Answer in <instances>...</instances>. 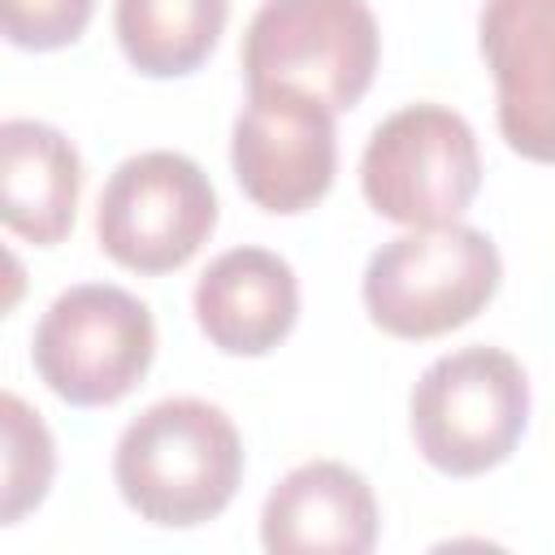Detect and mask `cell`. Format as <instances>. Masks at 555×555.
Segmentation results:
<instances>
[{
	"label": "cell",
	"mask_w": 555,
	"mask_h": 555,
	"mask_svg": "<svg viewBox=\"0 0 555 555\" xmlns=\"http://www.w3.org/2000/svg\"><path fill=\"white\" fill-rule=\"evenodd\" d=\"M299 317L295 269L269 247H230L195 282V321L225 356H269Z\"/></svg>",
	"instance_id": "cell-11"
},
{
	"label": "cell",
	"mask_w": 555,
	"mask_h": 555,
	"mask_svg": "<svg viewBox=\"0 0 555 555\" xmlns=\"http://www.w3.org/2000/svg\"><path fill=\"white\" fill-rule=\"evenodd\" d=\"M377 525L373 486L338 460H312L269 490L260 542L273 555H364L377 546Z\"/></svg>",
	"instance_id": "cell-10"
},
{
	"label": "cell",
	"mask_w": 555,
	"mask_h": 555,
	"mask_svg": "<svg viewBox=\"0 0 555 555\" xmlns=\"http://www.w3.org/2000/svg\"><path fill=\"white\" fill-rule=\"evenodd\" d=\"M503 260L477 225H425L382 243L364 264L369 321L390 338H438L468 325L499 291Z\"/></svg>",
	"instance_id": "cell-2"
},
{
	"label": "cell",
	"mask_w": 555,
	"mask_h": 555,
	"mask_svg": "<svg viewBox=\"0 0 555 555\" xmlns=\"http://www.w3.org/2000/svg\"><path fill=\"white\" fill-rule=\"evenodd\" d=\"M217 230V191L182 152L126 156L95 204V238L108 260L156 278L182 269Z\"/></svg>",
	"instance_id": "cell-7"
},
{
	"label": "cell",
	"mask_w": 555,
	"mask_h": 555,
	"mask_svg": "<svg viewBox=\"0 0 555 555\" xmlns=\"http://www.w3.org/2000/svg\"><path fill=\"white\" fill-rule=\"evenodd\" d=\"M477 43L494 78V117L507 147L555 165V0H486Z\"/></svg>",
	"instance_id": "cell-9"
},
{
	"label": "cell",
	"mask_w": 555,
	"mask_h": 555,
	"mask_svg": "<svg viewBox=\"0 0 555 555\" xmlns=\"http://www.w3.org/2000/svg\"><path fill=\"white\" fill-rule=\"evenodd\" d=\"M0 425H4V503H0V520L17 525L48 494L52 473H56V447H52V434L39 421V412L13 390L0 399Z\"/></svg>",
	"instance_id": "cell-14"
},
{
	"label": "cell",
	"mask_w": 555,
	"mask_h": 555,
	"mask_svg": "<svg viewBox=\"0 0 555 555\" xmlns=\"http://www.w3.org/2000/svg\"><path fill=\"white\" fill-rule=\"evenodd\" d=\"M113 481L139 520L191 529L230 507L243 481V438L208 399H160L121 429Z\"/></svg>",
	"instance_id": "cell-1"
},
{
	"label": "cell",
	"mask_w": 555,
	"mask_h": 555,
	"mask_svg": "<svg viewBox=\"0 0 555 555\" xmlns=\"http://www.w3.org/2000/svg\"><path fill=\"white\" fill-rule=\"evenodd\" d=\"M481 186L473 126L447 104H408L390 113L360 156V191L386 221L425 230L451 225Z\"/></svg>",
	"instance_id": "cell-6"
},
{
	"label": "cell",
	"mask_w": 555,
	"mask_h": 555,
	"mask_svg": "<svg viewBox=\"0 0 555 555\" xmlns=\"http://www.w3.org/2000/svg\"><path fill=\"white\" fill-rule=\"evenodd\" d=\"M78 195H82L78 147L48 121L9 117L0 126V217L4 225L35 247H56L74 230Z\"/></svg>",
	"instance_id": "cell-12"
},
{
	"label": "cell",
	"mask_w": 555,
	"mask_h": 555,
	"mask_svg": "<svg viewBox=\"0 0 555 555\" xmlns=\"http://www.w3.org/2000/svg\"><path fill=\"white\" fill-rule=\"evenodd\" d=\"M382 61L364 0H264L243 35L247 91H299L334 113L364 100Z\"/></svg>",
	"instance_id": "cell-4"
},
{
	"label": "cell",
	"mask_w": 555,
	"mask_h": 555,
	"mask_svg": "<svg viewBox=\"0 0 555 555\" xmlns=\"http://www.w3.org/2000/svg\"><path fill=\"white\" fill-rule=\"evenodd\" d=\"M156 321L147 304L108 282L61 291L35 325L30 360L39 382L74 408L126 399L152 369Z\"/></svg>",
	"instance_id": "cell-5"
},
{
	"label": "cell",
	"mask_w": 555,
	"mask_h": 555,
	"mask_svg": "<svg viewBox=\"0 0 555 555\" xmlns=\"http://www.w3.org/2000/svg\"><path fill=\"white\" fill-rule=\"evenodd\" d=\"M421 460L447 477L499 468L529 425V377L503 347H460L438 356L408 399Z\"/></svg>",
	"instance_id": "cell-3"
},
{
	"label": "cell",
	"mask_w": 555,
	"mask_h": 555,
	"mask_svg": "<svg viewBox=\"0 0 555 555\" xmlns=\"http://www.w3.org/2000/svg\"><path fill=\"white\" fill-rule=\"evenodd\" d=\"M95 0H0V26L13 48L56 52L82 39Z\"/></svg>",
	"instance_id": "cell-15"
},
{
	"label": "cell",
	"mask_w": 555,
	"mask_h": 555,
	"mask_svg": "<svg viewBox=\"0 0 555 555\" xmlns=\"http://www.w3.org/2000/svg\"><path fill=\"white\" fill-rule=\"evenodd\" d=\"M230 17V0H117L113 30L126 61L147 78L195 74Z\"/></svg>",
	"instance_id": "cell-13"
},
{
	"label": "cell",
	"mask_w": 555,
	"mask_h": 555,
	"mask_svg": "<svg viewBox=\"0 0 555 555\" xmlns=\"http://www.w3.org/2000/svg\"><path fill=\"white\" fill-rule=\"evenodd\" d=\"M230 165L256 208L278 217L308 212L338 173L334 108L299 91H247L234 117Z\"/></svg>",
	"instance_id": "cell-8"
}]
</instances>
